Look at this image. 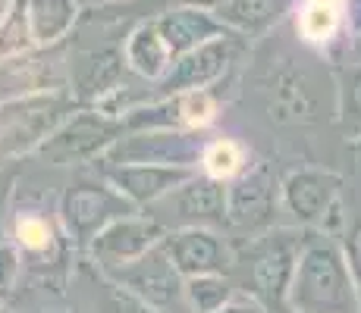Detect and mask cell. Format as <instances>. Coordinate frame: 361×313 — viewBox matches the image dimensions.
Here are the masks:
<instances>
[{"instance_id":"obj_7","label":"cell","mask_w":361,"mask_h":313,"mask_svg":"<svg viewBox=\"0 0 361 313\" xmlns=\"http://www.w3.org/2000/svg\"><path fill=\"white\" fill-rule=\"evenodd\" d=\"M283 207L302 226H317L324 232L343 229V179L327 170H298L286 176L280 188Z\"/></svg>"},{"instance_id":"obj_5","label":"cell","mask_w":361,"mask_h":313,"mask_svg":"<svg viewBox=\"0 0 361 313\" xmlns=\"http://www.w3.org/2000/svg\"><path fill=\"white\" fill-rule=\"evenodd\" d=\"M126 132L120 116H110L98 107L79 110V113L66 116L51 135L41 141L38 154L54 166L79 163V160H94L110 151V144Z\"/></svg>"},{"instance_id":"obj_13","label":"cell","mask_w":361,"mask_h":313,"mask_svg":"<svg viewBox=\"0 0 361 313\" xmlns=\"http://www.w3.org/2000/svg\"><path fill=\"white\" fill-rule=\"evenodd\" d=\"M195 166H157V163H116L104 166L107 182L129 198L138 210L151 207L154 200H161L166 191H173L176 185H183L189 176H195Z\"/></svg>"},{"instance_id":"obj_3","label":"cell","mask_w":361,"mask_h":313,"mask_svg":"<svg viewBox=\"0 0 361 313\" xmlns=\"http://www.w3.org/2000/svg\"><path fill=\"white\" fill-rule=\"evenodd\" d=\"M148 217H154L166 232L176 229H214L226 222V182L195 172L183 185L166 191L161 200L145 207Z\"/></svg>"},{"instance_id":"obj_22","label":"cell","mask_w":361,"mask_h":313,"mask_svg":"<svg viewBox=\"0 0 361 313\" xmlns=\"http://www.w3.org/2000/svg\"><path fill=\"white\" fill-rule=\"evenodd\" d=\"M79 0H29V19L38 47H54L79 19Z\"/></svg>"},{"instance_id":"obj_6","label":"cell","mask_w":361,"mask_h":313,"mask_svg":"<svg viewBox=\"0 0 361 313\" xmlns=\"http://www.w3.org/2000/svg\"><path fill=\"white\" fill-rule=\"evenodd\" d=\"M207 141L201 129H142L123 132L101 160L116 163H157V166H198Z\"/></svg>"},{"instance_id":"obj_35","label":"cell","mask_w":361,"mask_h":313,"mask_svg":"<svg viewBox=\"0 0 361 313\" xmlns=\"http://www.w3.org/2000/svg\"><path fill=\"white\" fill-rule=\"evenodd\" d=\"M104 4H116V0H79V6H104Z\"/></svg>"},{"instance_id":"obj_29","label":"cell","mask_w":361,"mask_h":313,"mask_svg":"<svg viewBox=\"0 0 361 313\" xmlns=\"http://www.w3.org/2000/svg\"><path fill=\"white\" fill-rule=\"evenodd\" d=\"M345 260H349V269H352V279L358 285V298H361V222L345 235Z\"/></svg>"},{"instance_id":"obj_16","label":"cell","mask_w":361,"mask_h":313,"mask_svg":"<svg viewBox=\"0 0 361 313\" xmlns=\"http://www.w3.org/2000/svg\"><path fill=\"white\" fill-rule=\"evenodd\" d=\"M44 51L47 47H35L29 53L0 60V103L54 91V85L60 82V72L57 63H51Z\"/></svg>"},{"instance_id":"obj_11","label":"cell","mask_w":361,"mask_h":313,"mask_svg":"<svg viewBox=\"0 0 361 313\" xmlns=\"http://www.w3.org/2000/svg\"><path fill=\"white\" fill-rule=\"evenodd\" d=\"M126 116H120L126 132H142V129H204L214 122L217 113V101L207 88L185 94H170L157 97L148 107H132L123 110Z\"/></svg>"},{"instance_id":"obj_23","label":"cell","mask_w":361,"mask_h":313,"mask_svg":"<svg viewBox=\"0 0 361 313\" xmlns=\"http://www.w3.org/2000/svg\"><path fill=\"white\" fill-rule=\"evenodd\" d=\"M295 23L308 44H330L345 25V6L336 0H305L295 13Z\"/></svg>"},{"instance_id":"obj_26","label":"cell","mask_w":361,"mask_h":313,"mask_svg":"<svg viewBox=\"0 0 361 313\" xmlns=\"http://www.w3.org/2000/svg\"><path fill=\"white\" fill-rule=\"evenodd\" d=\"M248 166V154L239 141L233 138H217V141H207L204 154H201V172L220 179V182H230L242 170Z\"/></svg>"},{"instance_id":"obj_28","label":"cell","mask_w":361,"mask_h":313,"mask_svg":"<svg viewBox=\"0 0 361 313\" xmlns=\"http://www.w3.org/2000/svg\"><path fill=\"white\" fill-rule=\"evenodd\" d=\"M339 116L345 129L361 138V69L345 72L343 88H339Z\"/></svg>"},{"instance_id":"obj_27","label":"cell","mask_w":361,"mask_h":313,"mask_svg":"<svg viewBox=\"0 0 361 313\" xmlns=\"http://www.w3.org/2000/svg\"><path fill=\"white\" fill-rule=\"evenodd\" d=\"M13 238H16V248H23L25 254H44L57 241V226L44 213L25 210L13 222Z\"/></svg>"},{"instance_id":"obj_30","label":"cell","mask_w":361,"mask_h":313,"mask_svg":"<svg viewBox=\"0 0 361 313\" xmlns=\"http://www.w3.org/2000/svg\"><path fill=\"white\" fill-rule=\"evenodd\" d=\"M16 269H19V257L10 245H0V298L10 295L13 282H16Z\"/></svg>"},{"instance_id":"obj_1","label":"cell","mask_w":361,"mask_h":313,"mask_svg":"<svg viewBox=\"0 0 361 313\" xmlns=\"http://www.w3.org/2000/svg\"><path fill=\"white\" fill-rule=\"evenodd\" d=\"M286 307L289 313H361L358 285L343 248L330 241L302 248L286 288Z\"/></svg>"},{"instance_id":"obj_36","label":"cell","mask_w":361,"mask_h":313,"mask_svg":"<svg viewBox=\"0 0 361 313\" xmlns=\"http://www.w3.org/2000/svg\"><path fill=\"white\" fill-rule=\"evenodd\" d=\"M10 4H13V0H0V19L6 16V10H10Z\"/></svg>"},{"instance_id":"obj_34","label":"cell","mask_w":361,"mask_h":313,"mask_svg":"<svg viewBox=\"0 0 361 313\" xmlns=\"http://www.w3.org/2000/svg\"><path fill=\"white\" fill-rule=\"evenodd\" d=\"M4 204H6V179L0 176V232H4Z\"/></svg>"},{"instance_id":"obj_21","label":"cell","mask_w":361,"mask_h":313,"mask_svg":"<svg viewBox=\"0 0 361 313\" xmlns=\"http://www.w3.org/2000/svg\"><path fill=\"white\" fill-rule=\"evenodd\" d=\"M123 57H126V69H132L135 75H142L148 82H161L173 66V53L154 19H148V23L135 25L129 32L126 44H123Z\"/></svg>"},{"instance_id":"obj_8","label":"cell","mask_w":361,"mask_h":313,"mask_svg":"<svg viewBox=\"0 0 361 313\" xmlns=\"http://www.w3.org/2000/svg\"><path fill=\"white\" fill-rule=\"evenodd\" d=\"M302 241L293 235H270L261 245H255L242 263V282L245 291L264 304H286V288L293 282Z\"/></svg>"},{"instance_id":"obj_15","label":"cell","mask_w":361,"mask_h":313,"mask_svg":"<svg viewBox=\"0 0 361 313\" xmlns=\"http://www.w3.org/2000/svg\"><path fill=\"white\" fill-rule=\"evenodd\" d=\"M154 23L164 34L166 47H170L173 60L189 53V51H195V47H201L204 41L220 38V34H230V29L217 19V13L207 10V6H195V4L166 6Z\"/></svg>"},{"instance_id":"obj_25","label":"cell","mask_w":361,"mask_h":313,"mask_svg":"<svg viewBox=\"0 0 361 313\" xmlns=\"http://www.w3.org/2000/svg\"><path fill=\"white\" fill-rule=\"evenodd\" d=\"M185 295H189V304L195 313H217L235 295V288L230 276L204 273V276H189L185 279Z\"/></svg>"},{"instance_id":"obj_10","label":"cell","mask_w":361,"mask_h":313,"mask_svg":"<svg viewBox=\"0 0 361 313\" xmlns=\"http://www.w3.org/2000/svg\"><path fill=\"white\" fill-rule=\"evenodd\" d=\"M60 122H63V103L57 97L38 94L4 103V113H0V157L41 148V141Z\"/></svg>"},{"instance_id":"obj_37","label":"cell","mask_w":361,"mask_h":313,"mask_svg":"<svg viewBox=\"0 0 361 313\" xmlns=\"http://www.w3.org/2000/svg\"><path fill=\"white\" fill-rule=\"evenodd\" d=\"M336 4H345V0H336Z\"/></svg>"},{"instance_id":"obj_20","label":"cell","mask_w":361,"mask_h":313,"mask_svg":"<svg viewBox=\"0 0 361 313\" xmlns=\"http://www.w3.org/2000/svg\"><path fill=\"white\" fill-rule=\"evenodd\" d=\"M295 4L298 0H224L214 6V13L230 32L252 38L280 25L295 10Z\"/></svg>"},{"instance_id":"obj_12","label":"cell","mask_w":361,"mask_h":313,"mask_svg":"<svg viewBox=\"0 0 361 313\" xmlns=\"http://www.w3.org/2000/svg\"><path fill=\"white\" fill-rule=\"evenodd\" d=\"M276 207V179L267 166H245L226 182V222L239 229L267 226Z\"/></svg>"},{"instance_id":"obj_33","label":"cell","mask_w":361,"mask_h":313,"mask_svg":"<svg viewBox=\"0 0 361 313\" xmlns=\"http://www.w3.org/2000/svg\"><path fill=\"white\" fill-rule=\"evenodd\" d=\"M176 4H195V6H207V10H214V6L224 4V0H173V6Z\"/></svg>"},{"instance_id":"obj_4","label":"cell","mask_w":361,"mask_h":313,"mask_svg":"<svg viewBox=\"0 0 361 313\" xmlns=\"http://www.w3.org/2000/svg\"><path fill=\"white\" fill-rule=\"evenodd\" d=\"M138 207L129 198H123L114 185L101 182H75L60 194L57 217L60 226L79 248H92L94 238L110 226L114 219L135 213Z\"/></svg>"},{"instance_id":"obj_17","label":"cell","mask_w":361,"mask_h":313,"mask_svg":"<svg viewBox=\"0 0 361 313\" xmlns=\"http://www.w3.org/2000/svg\"><path fill=\"white\" fill-rule=\"evenodd\" d=\"M164 248L185 279L204 273H224L226 269V245L211 229H176V232H166Z\"/></svg>"},{"instance_id":"obj_2","label":"cell","mask_w":361,"mask_h":313,"mask_svg":"<svg viewBox=\"0 0 361 313\" xmlns=\"http://www.w3.org/2000/svg\"><path fill=\"white\" fill-rule=\"evenodd\" d=\"M110 276L126 291H132L142 304L161 313H195L189 304V295H185V276L179 273L173 257L166 254L164 241L151 248L148 254L135 257V260L114 263Z\"/></svg>"},{"instance_id":"obj_31","label":"cell","mask_w":361,"mask_h":313,"mask_svg":"<svg viewBox=\"0 0 361 313\" xmlns=\"http://www.w3.org/2000/svg\"><path fill=\"white\" fill-rule=\"evenodd\" d=\"M217 313H267V307L255 295H233Z\"/></svg>"},{"instance_id":"obj_24","label":"cell","mask_w":361,"mask_h":313,"mask_svg":"<svg viewBox=\"0 0 361 313\" xmlns=\"http://www.w3.org/2000/svg\"><path fill=\"white\" fill-rule=\"evenodd\" d=\"M38 47L29 19V0H13L6 16L0 19V60L4 57H19Z\"/></svg>"},{"instance_id":"obj_14","label":"cell","mask_w":361,"mask_h":313,"mask_svg":"<svg viewBox=\"0 0 361 313\" xmlns=\"http://www.w3.org/2000/svg\"><path fill=\"white\" fill-rule=\"evenodd\" d=\"M164 238H166V229L161 222L154 217H148V213L135 210V213H126V217L110 222L98 238H94L92 250L98 254V260L114 267V263H126V260H135V257L148 254V250L157 248Z\"/></svg>"},{"instance_id":"obj_9","label":"cell","mask_w":361,"mask_h":313,"mask_svg":"<svg viewBox=\"0 0 361 313\" xmlns=\"http://www.w3.org/2000/svg\"><path fill=\"white\" fill-rule=\"evenodd\" d=\"M242 34H220V38L204 41L195 51L183 53L173 60L170 72L161 82H154L157 97H170V94H185V91H198V88H211L217 79H224L226 69L235 63L242 51Z\"/></svg>"},{"instance_id":"obj_32","label":"cell","mask_w":361,"mask_h":313,"mask_svg":"<svg viewBox=\"0 0 361 313\" xmlns=\"http://www.w3.org/2000/svg\"><path fill=\"white\" fill-rule=\"evenodd\" d=\"M345 25L361 34V0H345Z\"/></svg>"},{"instance_id":"obj_19","label":"cell","mask_w":361,"mask_h":313,"mask_svg":"<svg viewBox=\"0 0 361 313\" xmlns=\"http://www.w3.org/2000/svg\"><path fill=\"white\" fill-rule=\"evenodd\" d=\"M317 97L314 82L308 79L305 69H283L274 82H270V116L286 122H305V120H317Z\"/></svg>"},{"instance_id":"obj_18","label":"cell","mask_w":361,"mask_h":313,"mask_svg":"<svg viewBox=\"0 0 361 313\" xmlns=\"http://www.w3.org/2000/svg\"><path fill=\"white\" fill-rule=\"evenodd\" d=\"M126 66L123 51H85L69 63V79H73L75 97L82 103H101L104 94L120 91V75Z\"/></svg>"}]
</instances>
